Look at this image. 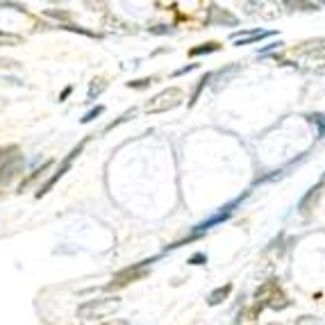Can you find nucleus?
<instances>
[{"instance_id":"nucleus-17","label":"nucleus","mask_w":325,"mask_h":325,"mask_svg":"<svg viewBox=\"0 0 325 325\" xmlns=\"http://www.w3.org/2000/svg\"><path fill=\"white\" fill-rule=\"evenodd\" d=\"M0 68H18V62L7 59V57H0Z\"/></svg>"},{"instance_id":"nucleus-2","label":"nucleus","mask_w":325,"mask_h":325,"mask_svg":"<svg viewBox=\"0 0 325 325\" xmlns=\"http://www.w3.org/2000/svg\"><path fill=\"white\" fill-rule=\"evenodd\" d=\"M119 298H98V300H89L82 307L78 309V314L82 318H105L112 312L119 309Z\"/></svg>"},{"instance_id":"nucleus-19","label":"nucleus","mask_w":325,"mask_h":325,"mask_svg":"<svg viewBox=\"0 0 325 325\" xmlns=\"http://www.w3.org/2000/svg\"><path fill=\"white\" fill-rule=\"evenodd\" d=\"M100 325H128V323L121 321V318H116V321H105V323H100Z\"/></svg>"},{"instance_id":"nucleus-16","label":"nucleus","mask_w":325,"mask_h":325,"mask_svg":"<svg viewBox=\"0 0 325 325\" xmlns=\"http://www.w3.org/2000/svg\"><path fill=\"white\" fill-rule=\"evenodd\" d=\"M155 78H146V80H139V82H130L128 87H134V89H141V87H148V84H153Z\"/></svg>"},{"instance_id":"nucleus-1","label":"nucleus","mask_w":325,"mask_h":325,"mask_svg":"<svg viewBox=\"0 0 325 325\" xmlns=\"http://www.w3.org/2000/svg\"><path fill=\"white\" fill-rule=\"evenodd\" d=\"M182 100H185V91L180 87H168L146 102V112L148 114H162V112L175 110L177 105H182Z\"/></svg>"},{"instance_id":"nucleus-7","label":"nucleus","mask_w":325,"mask_h":325,"mask_svg":"<svg viewBox=\"0 0 325 325\" xmlns=\"http://www.w3.org/2000/svg\"><path fill=\"white\" fill-rule=\"evenodd\" d=\"M275 291H280V284H277V280H268V282H264V284L257 286L255 298H257V300H268L273 294H275Z\"/></svg>"},{"instance_id":"nucleus-3","label":"nucleus","mask_w":325,"mask_h":325,"mask_svg":"<svg viewBox=\"0 0 325 325\" xmlns=\"http://www.w3.org/2000/svg\"><path fill=\"white\" fill-rule=\"evenodd\" d=\"M21 168V150L16 146L0 148V182L12 180Z\"/></svg>"},{"instance_id":"nucleus-20","label":"nucleus","mask_w":325,"mask_h":325,"mask_svg":"<svg viewBox=\"0 0 325 325\" xmlns=\"http://www.w3.org/2000/svg\"><path fill=\"white\" fill-rule=\"evenodd\" d=\"M5 107H7V100H5V98H0V114L5 112Z\"/></svg>"},{"instance_id":"nucleus-14","label":"nucleus","mask_w":325,"mask_h":325,"mask_svg":"<svg viewBox=\"0 0 325 325\" xmlns=\"http://www.w3.org/2000/svg\"><path fill=\"white\" fill-rule=\"evenodd\" d=\"M262 307H264V305H260V303H257L255 307H250L246 314H243V316H246L248 321H257V316H260V312H262Z\"/></svg>"},{"instance_id":"nucleus-10","label":"nucleus","mask_w":325,"mask_h":325,"mask_svg":"<svg viewBox=\"0 0 325 325\" xmlns=\"http://www.w3.org/2000/svg\"><path fill=\"white\" fill-rule=\"evenodd\" d=\"M307 64H309V68L325 70V53H323V50H316V53H309V55H307Z\"/></svg>"},{"instance_id":"nucleus-15","label":"nucleus","mask_w":325,"mask_h":325,"mask_svg":"<svg viewBox=\"0 0 325 325\" xmlns=\"http://www.w3.org/2000/svg\"><path fill=\"white\" fill-rule=\"evenodd\" d=\"M312 123H316L318 130H321V134H325V116L323 114H314L312 116Z\"/></svg>"},{"instance_id":"nucleus-13","label":"nucleus","mask_w":325,"mask_h":325,"mask_svg":"<svg viewBox=\"0 0 325 325\" xmlns=\"http://www.w3.org/2000/svg\"><path fill=\"white\" fill-rule=\"evenodd\" d=\"M284 7H294V9H300V12H316L318 5L316 3H286Z\"/></svg>"},{"instance_id":"nucleus-12","label":"nucleus","mask_w":325,"mask_h":325,"mask_svg":"<svg viewBox=\"0 0 325 325\" xmlns=\"http://www.w3.org/2000/svg\"><path fill=\"white\" fill-rule=\"evenodd\" d=\"M23 44V37L9 34V32H0V46H18Z\"/></svg>"},{"instance_id":"nucleus-4","label":"nucleus","mask_w":325,"mask_h":325,"mask_svg":"<svg viewBox=\"0 0 325 325\" xmlns=\"http://www.w3.org/2000/svg\"><path fill=\"white\" fill-rule=\"evenodd\" d=\"M243 7L250 14H257V16L266 18V21H273V18H277L282 14L280 5H275V3H243Z\"/></svg>"},{"instance_id":"nucleus-18","label":"nucleus","mask_w":325,"mask_h":325,"mask_svg":"<svg viewBox=\"0 0 325 325\" xmlns=\"http://www.w3.org/2000/svg\"><path fill=\"white\" fill-rule=\"evenodd\" d=\"M205 262H207V257L202 255V252H198V255L191 257V262H189V264H196V266H198V264H205Z\"/></svg>"},{"instance_id":"nucleus-5","label":"nucleus","mask_w":325,"mask_h":325,"mask_svg":"<svg viewBox=\"0 0 325 325\" xmlns=\"http://www.w3.org/2000/svg\"><path fill=\"white\" fill-rule=\"evenodd\" d=\"M146 275H148V273H146L143 268H128V271L119 273V275L112 280V284L107 286V289H114V286H125V284H130V282L141 280V277H146Z\"/></svg>"},{"instance_id":"nucleus-6","label":"nucleus","mask_w":325,"mask_h":325,"mask_svg":"<svg viewBox=\"0 0 325 325\" xmlns=\"http://www.w3.org/2000/svg\"><path fill=\"white\" fill-rule=\"evenodd\" d=\"M321 189H323V185H316L307 196L303 198V200H300V214H309V211L314 209L312 205H316L318 202V198H321Z\"/></svg>"},{"instance_id":"nucleus-11","label":"nucleus","mask_w":325,"mask_h":325,"mask_svg":"<svg viewBox=\"0 0 325 325\" xmlns=\"http://www.w3.org/2000/svg\"><path fill=\"white\" fill-rule=\"evenodd\" d=\"M221 46L216 44V41H209V44H202V46H198V48H191L189 50V55L191 57H198V55H207V53H214V50H219Z\"/></svg>"},{"instance_id":"nucleus-8","label":"nucleus","mask_w":325,"mask_h":325,"mask_svg":"<svg viewBox=\"0 0 325 325\" xmlns=\"http://www.w3.org/2000/svg\"><path fill=\"white\" fill-rule=\"evenodd\" d=\"M230 294H232V284H223V286H219V289H214V291L209 294V305H211V307H216V305L223 303V300L228 298Z\"/></svg>"},{"instance_id":"nucleus-9","label":"nucleus","mask_w":325,"mask_h":325,"mask_svg":"<svg viewBox=\"0 0 325 325\" xmlns=\"http://www.w3.org/2000/svg\"><path fill=\"white\" fill-rule=\"evenodd\" d=\"M266 305H268V307H271V309H277V312H282V309H286L291 303H289V300H286V296L282 294V291H275V294H273L271 298L266 300Z\"/></svg>"}]
</instances>
